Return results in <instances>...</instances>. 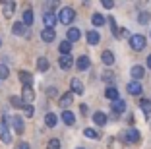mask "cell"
<instances>
[{
  "instance_id": "obj_23",
  "label": "cell",
  "mask_w": 151,
  "mask_h": 149,
  "mask_svg": "<svg viewBox=\"0 0 151 149\" xmlns=\"http://www.w3.org/2000/svg\"><path fill=\"white\" fill-rule=\"evenodd\" d=\"M12 124H14V130H16V134H23L25 126H23L22 116H14V118H12Z\"/></svg>"
},
{
  "instance_id": "obj_9",
  "label": "cell",
  "mask_w": 151,
  "mask_h": 149,
  "mask_svg": "<svg viewBox=\"0 0 151 149\" xmlns=\"http://www.w3.org/2000/svg\"><path fill=\"white\" fill-rule=\"evenodd\" d=\"M126 91L130 95H142V83H139L138 79H132L128 85H126Z\"/></svg>"
},
{
  "instance_id": "obj_43",
  "label": "cell",
  "mask_w": 151,
  "mask_h": 149,
  "mask_svg": "<svg viewBox=\"0 0 151 149\" xmlns=\"http://www.w3.org/2000/svg\"><path fill=\"white\" fill-rule=\"evenodd\" d=\"M145 64H147V68H149V70H151V54H149V56H147V62H145Z\"/></svg>"
},
{
  "instance_id": "obj_7",
  "label": "cell",
  "mask_w": 151,
  "mask_h": 149,
  "mask_svg": "<svg viewBox=\"0 0 151 149\" xmlns=\"http://www.w3.org/2000/svg\"><path fill=\"white\" fill-rule=\"evenodd\" d=\"M41 39H43L45 43H52V41L56 39V31H54V27H45V29L41 31Z\"/></svg>"
},
{
  "instance_id": "obj_41",
  "label": "cell",
  "mask_w": 151,
  "mask_h": 149,
  "mask_svg": "<svg viewBox=\"0 0 151 149\" xmlns=\"http://www.w3.org/2000/svg\"><path fill=\"white\" fill-rule=\"evenodd\" d=\"M47 93H49V97H56V95H58L56 87H49V89H47Z\"/></svg>"
},
{
  "instance_id": "obj_29",
  "label": "cell",
  "mask_w": 151,
  "mask_h": 149,
  "mask_svg": "<svg viewBox=\"0 0 151 149\" xmlns=\"http://www.w3.org/2000/svg\"><path fill=\"white\" fill-rule=\"evenodd\" d=\"M37 68H39V72H47L49 70V60H47L45 56L37 58Z\"/></svg>"
},
{
  "instance_id": "obj_4",
  "label": "cell",
  "mask_w": 151,
  "mask_h": 149,
  "mask_svg": "<svg viewBox=\"0 0 151 149\" xmlns=\"http://www.w3.org/2000/svg\"><path fill=\"white\" fill-rule=\"evenodd\" d=\"M111 110H112V118H118L120 114L124 112L126 110V103L122 101V99H114V101H112V107H111Z\"/></svg>"
},
{
  "instance_id": "obj_31",
  "label": "cell",
  "mask_w": 151,
  "mask_h": 149,
  "mask_svg": "<svg viewBox=\"0 0 151 149\" xmlns=\"http://www.w3.org/2000/svg\"><path fill=\"white\" fill-rule=\"evenodd\" d=\"M22 22L25 23V25H31L33 23V10H25V12H23V19Z\"/></svg>"
},
{
  "instance_id": "obj_14",
  "label": "cell",
  "mask_w": 151,
  "mask_h": 149,
  "mask_svg": "<svg viewBox=\"0 0 151 149\" xmlns=\"http://www.w3.org/2000/svg\"><path fill=\"white\" fill-rule=\"evenodd\" d=\"M130 76H132V79H138V81H139V79L145 76V68H143V66H132Z\"/></svg>"
},
{
  "instance_id": "obj_34",
  "label": "cell",
  "mask_w": 151,
  "mask_h": 149,
  "mask_svg": "<svg viewBox=\"0 0 151 149\" xmlns=\"http://www.w3.org/2000/svg\"><path fill=\"white\" fill-rule=\"evenodd\" d=\"M23 112H25V116H29V118H31L33 114H35V109H33V105H31V103L23 105Z\"/></svg>"
},
{
  "instance_id": "obj_10",
  "label": "cell",
  "mask_w": 151,
  "mask_h": 149,
  "mask_svg": "<svg viewBox=\"0 0 151 149\" xmlns=\"http://www.w3.org/2000/svg\"><path fill=\"white\" fill-rule=\"evenodd\" d=\"M0 141H4V143H10V141H12V134H10L6 122H0Z\"/></svg>"
},
{
  "instance_id": "obj_26",
  "label": "cell",
  "mask_w": 151,
  "mask_h": 149,
  "mask_svg": "<svg viewBox=\"0 0 151 149\" xmlns=\"http://www.w3.org/2000/svg\"><path fill=\"white\" fill-rule=\"evenodd\" d=\"M19 79H22L23 85H31V83H33V76L29 74V72H25V70L19 72Z\"/></svg>"
},
{
  "instance_id": "obj_45",
  "label": "cell",
  "mask_w": 151,
  "mask_h": 149,
  "mask_svg": "<svg viewBox=\"0 0 151 149\" xmlns=\"http://www.w3.org/2000/svg\"><path fill=\"white\" fill-rule=\"evenodd\" d=\"M78 149H83V147H78Z\"/></svg>"
},
{
  "instance_id": "obj_17",
  "label": "cell",
  "mask_w": 151,
  "mask_h": 149,
  "mask_svg": "<svg viewBox=\"0 0 151 149\" xmlns=\"http://www.w3.org/2000/svg\"><path fill=\"white\" fill-rule=\"evenodd\" d=\"M16 12V2L14 0H6L4 2V18H12Z\"/></svg>"
},
{
  "instance_id": "obj_1",
  "label": "cell",
  "mask_w": 151,
  "mask_h": 149,
  "mask_svg": "<svg viewBox=\"0 0 151 149\" xmlns=\"http://www.w3.org/2000/svg\"><path fill=\"white\" fill-rule=\"evenodd\" d=\"M56 18H58V22H60V23H64V25H70V23L76 19V10L70 8V6H66V8H62L60 12H58Z\"/></svg>"
},
{
  "instance_id": "obj_42",
  "label": "cell",
  "mask_w": 151,
  "mask_h": 149,
  "mask_svg": "<svg viewBox=\"0 0 151 149\" xmlns=\"http://www.w3.org/2000/svg\"><path fill=\"white\" fill-rule=\"evenodd\" d=\"M80 110H81V114H83V116H87V114H89V107L87 105H80Z\"/></svg>"
},
{
  "instance_id": "obj_36",
  "label": "cell",
  "mask_w": 151,
  "mask_h": 149,
  "mask_svg": "<svg viewBox=\"0 0 151 149\" xmlns=\"http://www.w3.org/2000/svg\"><path fill=\"white\" fill-rule=\"evenodd\" d=\"M8 74H10L8 66H6V64H0V79H6V78H8Z\"/></svg>"
},
{
  "instance_id": "obj_25",
  "label": "cell",
  "mask_w": 151,
  "mask_h": 149,
  "mask_svg": "<svg viewBox=\"0 0 151 149\" xmlns=\"http://www.w3.org/2000/svg\"><path fill=\"white\" fill-rule=\"evenodd\" d=\"M85 37H87V43L89 45H97L99 41H101V35H99L95 29L93 31H87V35H85Z\"/></svg>"
},
{
  "instance_id": "obj_21",
  "label": "cell",
  "mask_w": 151,
  "mask_h": 149,
  "mask_svg": "<svg viewBox=\"0 0 151 149\" xmlns=\"http://www.w3.org/2000/svg\"><path fill=\"white\" fill-rule=\"evenodd\" d=\"M139 109L145 116H151V99H139Z\"/></svg>"
},
{
  "instance_id": "obj_27",
  "label": "cell",
  "mask_w": 151,
  "mask_h": 149,
  "mask_svg": "<svg viewBox=\"0 0 151 149\" xmlns=\"http://www.w3.org/2000/svg\"><path fill=\"white\" fill-rule=\"evenodd\" d=\"M105 97H107V99H111V101L118 99V89H116V87H112V85H109V87L105 89Z\"/></svg>"
},
{
  "instance_id": "obj_13",
  "label": "cell",
  "mask_w": 151,
  "mask_h": 149,
  "mask_svg": "<svg viewBox=\"0 0 151 149\" xmlns=\"http://www.w3.org/2000/svg\"><path fill=\"white\" fill-rule=\"evenodd\" d=\"M43 23H45V27H54L58 23V18L54 16V12H45Z\"/></svg>"
},
{
  "instance_id": "obj_28",
  "label": "cell",
  "mask_w": 151,
  "mask_h": 149,
  "mask_svg": "<svg viewBox=\"0 0 151 149\" xmlns=\"http://www.w3.org/2000/svg\"><path fill=\"white\" fill-rule=\"evenodd\" d=\"M58 50H60V54H70L72 53V43L70 41H62V43L58 45Z\"/></svg>"
},
{
  "instance_id": "obj_22",
  "label": "cell",
  "mask_w": 151,
  "mask_h": 149,
  "mask_svg": "<svg viewBox=\"0 0 151 149\" xmlns=\"http://www.w3.org/2000/svg\"><path fill=\"white\" fill-rule=\"evenodd\" d=\"M91 23H93L95 27H103L105 23H107V16H101V14H93V16H91Z\"/></svg>"
},
{
  "instance_id": "obj_20",
  "label": "cell",
  "mask_w": 151,
  "mask_h": 149,
  "mask_svg": "<svg viewBox=\"0 0 151 149\" xmlns=\"http://www.w3.org/2000/svg\"><path fill=\"white\" fill-rule=\"evenodd\" d=\"M101 60H103L105 66H112L114 64V54H112L111 50H103L101 53Z\"/></svg>"
},
{
  "instance_id": "obj_38",
  "label": "cell",
  "mask_w": 151,
  "mask_h": 149,
  "mask_svg": "<svg viewBox=\"0 0 151 149\" xmlns=\"http://www.w3.org/2000/svg\"><path fill=\"white\" fill-rule=\"evenodd\" d=\"M101 6L107 10H112L114 8V0H101Z\"/></svg>"
},
{
  "instance_id": "obj_6",
  "label": "cell",
  "mask_w": 151,
  "mask_h": 149,
  "mask_svg": "<svg viewBox=\"0 0 151 149\" xmlns=\"http://www.w3.org/2000/svg\"><path fill=\"white\" fill-rule=\"evenodd\" d=\"M58 66H60L62 70H70L72 66H74V58H72V54H60V58H58Z\"/></svg>"
},
{
  "instance_id": "obj_37",
  "label": "cell",
  "mask_w": 151,
  "mask_h": 149,
  "mask_svg": "<svg viewBox=\"0 0 151 149\" xmlns=\"http://www.w3.org/2000/svg\"><path fill=\"white\" fill-rule=\"evenodd\" d=\"M56 6H58V0H49V2H47V6H45V10H47V12H52Z\"/></svg>"
},
{
  "instance_id": "obj_8",
  "label": "cell",
  "mask_w": 151,
  "mask_h": 149,
  "mask_svg": "<svg viewBox=\"0 0 151 149\" xmlns=\"http://www.w3.org/2000/svg\"><path fill=\"white\" fill-rule=\"evenodd\" d=\"M74 64H76V68L80 72H85V70H89V66H91V60H89V56H80L78 60H74Z\"/></svg>"
},
{
  "instance_id": "obj_15",
  "label": "cell",
  "mask_w": 151,
  "mask_h": 149,
  "mask_svg": "<svg viewBox=\"0 0 151 149\" xmlns=\"http://www.w3.org/2000/svg\"><path fill=\"white\" fill-rule=\"evenodd\" d=\"M70 89L74 95H83V83H81L80 79H72L70 81Z\"/></svg>"
},
{
  "instance_id": "obj_3",
  "label": "cell",
  "mask_w": 151,
  "mask_h": 149,
  "mask_svg": "<svg viewBox=\"0 0 151 149\" xmlns=\"http://www.w3.org/2000/svg\"><path fill=\"white\" fill-rule=\"evenodd\" d=\"M122 140H124V143H139V141H142V136H139V132L136 130V128H130V130L126 132V136H122Z\"/></svg>"
},
{
  "instance_id": "obj_32",
  "label": "cell",
  "mask_w": 151,
  "mask_h": 149,
  "mask_svg": "<svg viewBox=\"0 0 151 149\" xmlns=\"http://www.w3.org/2000/svg\"><path fill=\"white\" fill-rule=\"evenodd\" d=\"M101 78H103V81H107V83H111V81H114V74H112L111 70L103 72V74H101Z\"/></svg>"
},
{
  "instance_id": "obj_12",
  "label": "cell",
  "mask_w": 151,
  "mask_h": 149,
  "mask_svg": "<svg viewBox=\"0 0 151 149\" xmlns=\"http://www.w3.org/2000/svg\"><path fill=\"white\" fill-rule=\"evenodd\" d=\"M80 37H81V31L78 29V27H70V29L66 31V41H70V43L80 41Z\"/></svg>"
},
{
  "instance_id": "obj_5",
  "label": "cell",
  "mask_w": 151,
  "mask_h": 149,
  "mask_svg": "<svg viewBox=\"0 0 151 149\" xmlns=\"http://www.w3.org/2000/svg\"><path fill=\"white\" fill-rule=\"evenodd\" d=\"M33 99H35V91H33V87H31V85H23V89H22V101H23V105L33 103Z\"/></svg>"
},
{
  "instance_id": "obj_2",
  "label": "cell",
  "mask_w": 151,
  "mask_h": 149,
  "mask_svg": "<svg viewBox=\"0 0 151 149\" xmlns=\"http://www.w3.org/2000/svg\"><path fill=\"white\" fill-rule=\"evenodd\" d=\"M128 43H130V48L132 50H136V53H139V50H143L145 48V37L139 35V33H136V35H130L128 37Z\"/></svg>"
},
{
  "instance_id": "obj_40",
  "label": "cell",
  "mask_w": 151,
  "mask_h": 149,
  "mask_svg": "<svg viewBox=\"0 0 151 149\" xmlns=\"http://www.w3.org/2000/svg\"><path fill=\"white\" fill-rule=\"evenodd\" d=\"M16 149H31V147H29V143H27V141H19Z\"/></svg>"
},
{
  "instance_id": "obj_30",
  "label": "cell",
  "mask_w": 151,
  "mask_h": 149,
  "mask_svg": "<svg viewBox=\"0 0 151 149\" xmlns=\"http://www.w3.org/2000/svg\"><path fill=\"white\" fill-rule=\"evenodd\" d=\"M149 19H151V14L149 12H139V16H138V23H139V25H145Z\"/></svg>"
},
{
  "instance_id": "obj_44",
  "label": "cell",
  "mask_w": 151,
  "mask_h": 149,
  "mask_svg": "<svg viewBox=\"0 0 151 149\" xmlns=\"http://www.w3.org/2000/svg\"><path fill=\"white\" fill-rule=\"evenodd\" d=\"M0 2H2V4H4V2H6V0H0Z\"/></svg>"
},
{
  "instance_id": "obj_18",
  "label": "cell",
  "mask_w": 151,
  "mask_h": 149,
  "mask_svg": "<svg viewBox=\"0 0 151 149\" xmlns=\"http://www.w3.org/2000/svg\"><path fill=\"white\" fill-rule=\"evenodd\" d=\"M62 122L66 124V126H74L76 124V116L72 110H62Z\"/></svg>"
},
{
  "instance_id": "obj_35",
  "label": "cell",
  "mask_w": 151,
  "mask_h": 149,
  "mask_svg": "<svg viewBox=\"0 0 151 149\" xmlns=\"http://www.w3.org/2000/svg\"><path fill=\"white\" fill-rule=\"evenodd\" d=\"M47 149H60V140H56V137L49 140V143H47Z\"/></svg>"
},
{
  "instance_id": "obj_16",
  "label": "cell",
  "mask_w": 151,
  "mask_h": 149,
  "mask_svg": "<svg viewBox=\"0 0 151 149\" xmlns=\"http://www.w3.org/2000/svg\"><path fill=\"white\" fill-rule=\"evenodd\" d=\"M12 31H14V35H19V37H22V35H25V33H27V25L23 22H16L12 25Z\"/></svg>"
},
{
  "instance_id": "obj_11",
  "label": "cell",
  "mask_w": 151,
  "mask_h": 149,
  "mask_svg": "<svg viewBox=\"0 0 151 149\" xmlns=\"http://www.w3.org/2000/svg\"><path fill=\"white\" fill-rule=\"evenodd\" d=\"M72 101H74V93L68 91V93H64V95H60V99H58V105L62 107V109H68V107L72 105Z\"/></svg>"
},
{
  "instance_id": "obj_39",
  "label": "cell",
  "mask_w": 151,
  "mask_h": 149,
  "mask_svg": "<svg viewBox=\"0 0 151 149\" xmlns=\"http://www.w3.org/2000/svg\"><path fill=\"white\" fill-rule=\"evenodd\" d=\"M10 103H12L14 107H23V101H22V97H12V99H10Z\"/></svg>"
},
{
  "instance_id": "obj_33",
  "label": "cell",
  "mask_w": 151,
  "mask_h": 149,
  "mask_svg": "<svg viewBox=\"0 0 151 149\" xmlns=\"http://www.w3.org/2000/svg\"><path fill=\"white\" fill-rule=\"evenodd\" d=\"M83 134H85V137H91V140H97V137H99V134L93 130V128H85Z\"/></svg>"
},
{
  "instance_id": "obj_19",
  "label": "cell",
  "mask_w": 151,
  "mask_h": 149,
  "mask_svg": "<svg viewBox=\"0 0 151 149\" xmlns=\"http://www.w3.org/2000/svg\"><path fill=\"white\" fill-rule=\"evenodd\" d=\"M107 120H109V116H107L105 112H101V110L93 114V122H95V126H105V124H107Z\"/></svg>"
},
{
  "instance_id": "obj_24",
  "label": "cell",
  "mask_w": 151,
  "mask_h": 149,
  "mask_svg": "<svg viewBox=\"0 0 151 149\" xmlns=\"http://www.w3.org/2000/svg\"><path fill=\"white\" fill-rule=\"evenodd\" d=\"M58 122V116L54 112H49L47 116H45V124H47V128H54Z\"/></svg>"
}]
</instances>
